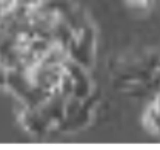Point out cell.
I'll use <instances>...</instances> for the list:
<instances>
[{
  "label": "cell",
  "mask_w": 160,
  "mask_h": 150,
  "mask_svg": "<svg viewBox=\"0 0 160 150\" xmlns=\"http://www.w3.org/2000/svg\"><path fill=\"white\" fill-rule=\"evenodd\" d=\"M17 118H19L20 126L31 136L42 138V136H48L49 133L54 131L51 124L48 122V119L45 118V115L42 113V110L39 107L20 105V111Z\"/></svg>",
  "instance_id": "obj_3"
},
{
  "label": "cell",
  "mask_w": 160,
  "mask_h": 150,
  "mask_svg": "<svg viewBox=\"0 0 160 150\" xmlns=\"http://www.w3.org/2000/svg\"><path fill=\"white\" fill-rule=\"evenodd\" d=\"M8 73H9V68L5 67L3 64H0V90H6V85H8Z\"/></svg>",
  "instance_id": "obj_5"
},
{
  "label": "cell",
  "mask_w": 160,
  "mask_h": 150,
  "mask_svg": "<svg viewBox=\"0 0 160 150\" xmlns=\"http://www.w3.org/2000/svg\"><path fill=\"white\" fill-rule=\"evenodd\" d=\"M125 6L136 14H148L156 6L157 0H123Z\"/></svg>",
  "instance_id": "obj_4"
},
{
  "label": "cell",
  "mask_w": 160,
  "mask_h": 150,
  "mask_svg": "<svg viewBox=\"0 0 160 150\" xmlns=\"http://www.w3.org/2000/svg\"><path fill=\"white\" fill-rule=\"evenodd\" d=\"M114 65V84L123 90H148L160 79V54L157 51L125 54L119 57Z\"/></svg>",
  "instance_id": "obj_1"
},
{
  "label": "cell",
  "mask_w": 160,
  "mask_h": 150,
  "mask_svg": "<svg viewBox=\"0 0 160 150\" xmlns=\"http://www.w3.org/2000/svg\"><path fill=\"white\" fill-rule=\"evenodd\" d=\"M69 61L89 70L96 57V31L91 25L83 23L76 29L74 37L66 46Z\"/></svg>",
  "instance_id": "obj_2"
}]
</instances>
